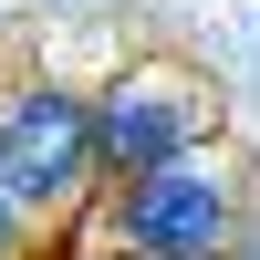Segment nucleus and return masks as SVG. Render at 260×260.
<instances>
[{"label":"nucleus","instance_id":"nucleus-1","mask_svg":"<svg viewBox=\"0 0 260 260\" xmlns=\"http://www.w3.org/2000/svg\"><path fill=\"white\" fill-rule=\"evenodd\" d=\"M219 136V94H208L198 62H125L115 83L94 94V146H104V177H156V167L198 156V146Z\"/></svg>","mask_w":260,"mask_h":260},{"label":"nucleus","instance_id":"nucleus-2","mask_svg":"<svg viewBox=\"0 0 260 260\" xmlns=\"http://www.w3.org/2000/svg\"><path fill=\"white\" fill-rule=\"evenodd\" d=\"M94 177H104L94 94H73V83H21V104L0 115V198H11L21 219H62V208H83Z\"/></svg>","mask_w":260,"mask_h":260},{"label":"nucleus","instance_id":"nucleus-3","mask_svg":"<svg viewBox=\"0 0 260 260\" xmlns=\"http://www.w3.org/2000/svg\"><path fill=\"white\" fill-rule=\"evenodd\" d=\"M115 240L136 260H229L240 250V177L229 156H177L156 177H125L115 187Z\"/></svg>","mask_w":260,"mask_h":260},{"label":"nucleus","instance_id":"nucleus-4","mask_svg":"<svg viewBox=\"0 0 260 260\" xmlns=\"http://www.w3.org/2000/svg\"><path fill=\"white\" fill-rule=\"evenodd\" d=\"M0 260H21V208L0 198Z\"/></svg>","mask_w":260,"mask_h":260}]
</instances>
